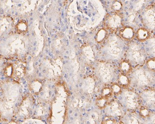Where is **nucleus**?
Wrapping results in <instances>:
<instances>
[{"label":"nucleus","mask_w":155,"mask_h":124,"mask_svg":"<svg viewBox=\"0 0 155 124\" xmlns=\"http://www.w3.org/2000/svg\"><path fill=\"white\" fill-rule=\"evenodd\" d=\"M20 98V86L15 81H3L0 83V113L8 119L16 113V104Z\"/></svg>","instance_id":"nucleus-1"},{"label":"nucleus","mask_w":155,"mask_h":124,"mask_svg":"<svg viewBox=\"0 0 155 124\" xmlns=\"http://www.w3.org/2000/svg\"><path fill=\"white\" fill-rule=\"evenodd\" d=\"M27 41L24 34L12 33L0 40V57L4 59H19L26 53Z\"/></svg>","instance_id":"nucleus-2"},{"label":"nucleus","mask_w":155,"mask_h":124,"mask_svg":"<svg viewBox=\"0 0 155 124\" xmlns=\"http://www.w3.org/2000/svg\"><path fill=\"white\" fill-rule=\"evenodd\" d=\"M13 18L8 15H0V40L13 32L15 28Z\"/></svg>","instance_id":"nucleus-3"},{"label":"nucleus","mask_w":155,"mask_h":124,"mask_svg":"<svg viewBox=\"0 0 155 124\" xmlns=\"http://www.w3.org/2000/svg\"><path fill=\"white\" fill-rule=\"evenodd\" d=\"M123 93V103L128 109H135L138 107V96L135 93L130 90H126Z\"/></svg>","instance_id":"nucleus-4"},{"label":"nucleus","mask_w":155,"mask_h":124,"mask_svg":"<svg viewBox=\"0 0 155 124\" xmlns=\"http://www.w3.org/2000/svg\"><path fill=\"white\" fill-rule=\"evenodd\" d=\"M129 55L131 61L137 63L143 62L144 60L145 54L140 46L137 44H133L129 49Z\"/></svg>","instance_id":"nucleus-5"},{"label":"nucleus","mask_w":155,"mask_h":124,"mask_svg":"<svg viewBox=\"0 0 155 124\" xmlns=\"http://www.w3.org/2000/svg\"><path fill=\"white\" fill-rule=\"evenodd\" d=\"M122 23V18L117 13L108 15L105 20V24L107 28L114 32L119 28Z\"/></svg>","instance_id":"nucleus-6"},{"label":"nucleus","mask_w":155,"mask_h":124,"mask_svg":"<svg viewBox=\"0 0 155 124\" xmlns=\"http://www.w3.org/2000/svg\"><path fill=\"white\" fill-rule=\"evenodd\" d=\"M144 22L148 27H155V8L153 5H150L145 9L143 15Z\"/></svg>","instance_id":"nucleus-7"},{"label":"nucleus","mask_w":155,"mask_h":124,"mask_svg":"<svg viewBox=\"0 0 155 124\" xmlns=\"http://www.w3.org/2000/svg\"><path fill=\"white\" fill-rule=\"evenodd\" d=\"M12 76L13 79H20L24 74L25 66L23 62L19 60L15 61L12 63Z\"/></svg>","instance_id":"nucleus-8"},{"label":"nucleus","mask_w":155,"mask_h":124,"mask_svg":"<svg viewBox=\"0 0 155 124\" xmlns=\"http://www.w3.org/2000/svg\"><path fill=\"white\" fill-rule=\"evenodd\" d=\"M107 113L112 117H121L123 114L122 108L116 101L110 103L108 105Z\"/></svg>","instance_id":"nucleus-9"},{"label":"nucleus","mask_w":155,"mask_h":124,"mask_svg":"<svg viewBox=\"0 0 155 124\" xmlns=\"http://www.w3.org/2000/svg\"><path fill=\"white\" fill-rule=\"evenodd\" d=\"M135 82L140 86H146L149 84L148 77L147 75V72L143 70H137L134 74Z\"/></svg>","instance_id":"nucleus-10"},{"label":"nucleus","mask_w":155,"mask_h":124,"mask_svg":"<svg viewBox=\"0 0 155 124\" xmlns=\"http://www.w3.org/2000/svg\"><path fill=\"white\" fill-rule=\"evenodd\" d=\"M109 65L105 63H102L99 65V74L101 77L104 81L107 82L110 79L111 77L112 72L110 67L108 66Z\"/></svg>","instance_id":"nucleus-11"},{"label":"nucleus","mask_w":155,"mask_h":124,"mask_svg":"<svg viewBox=\"0 0 155 124\" xmlns=\"http://www.w3.org/2000/svg\"><path fill=\"white\" fill-rule=\"evenodd\" d=\"M119 35L122 38L126 41H130L133 40L134 37V30L130 27H124L120 29Z\"/></svg>","instance_id":"nucleus-12"},{"label":"nucleus","mask_w":155,"mask_h":124,"mask_svg":"<svg viewBox=\"0 0 155 124\" xmlns=\"http://www.w3.org/2000/svg\"><path fill=\"white\" fill-rule=\"evenodd\" d=\"M142 98L147 105L154 106L155 104V91L145 90L142 93Z\"/></svg>","instance_id":"nucleus-13"},{"label":"nucleus","mask_w":155,"mask_h":124,"mask_svg":"<svg viewBox=\"0 0 155 124\" xmlns=\"http://www.w3.org/2000/svg\"><path fill=\"white\" fill-rule=\"evenodd\" d=\"M150 33L148 31L144 28H141L138 29L137 33V38L139 41L141 42L146 41L150 37Z\"/></svg>","instance_id":"nucleus-14"},{"label":"nucleus","mask_w":155,"mask_h":124,"mask_svg":"<svg viewBox=\"0 0 155 124\" xmlns=\"http://www.w3.org/2000/svg\"><path fill=\"white\" fill-rule=\"evenodd\" d=\"M120 69L122 74L126 75L130 74L132 70L130 62L126 60L122 61L120 65Z\"/></svg>","instance_id":"nucleus-15"},{"label":"nucleus","mask_w":155,"mask_h":124,"mask_svg":"<svg viewBox=\"0 0 155 124\" xmlns=\"http://www.w3.org/2000/svg\"><path fill=\"white\" fill-rule=\"evenodd\" d=\"M109 103L110 102L109 100L107 99V98H104L101 95L98 96L96 100V106L100 109H103L106 108Z\"/></svg>","instance_id":"nucleus-16"},{"label":"nucleus","mask_w":155,"mask_h":124,"mask_svg":"<svg viewBox=\"0 0 155 124\" xmlns=\"http://www.w3.org/2000/svg\"><path fill=\"white\" fill-rule=\"evenodd\" d=\"M118 84L121 87L127 88L130 85V80L126 75L121 73L118 77Z\"/></svg>","instance_id":"nucleus-17"},{"label":"nucleus","mask_w":155,"mask_h":124,"mask_svg":"<svg viewBox=\"0 0 155 124\" xmlns=\"http://www.w3.org/2000/svg\"><path fill=\"white\" fill-rule=\"evenodd\" d=\"M101 124H125L123 122L118 121L112 116H106L101 122Z\"/></svg>","instance_id":"nucleus-18"},{"label":"nucleus","mask_w":155,"mask_h":124,"mask_svg":"<svg viewBox=\"0 0 155 124\" xmlns=\"http://www.w3.org/2000/svg\"><path fill=\"white\" fill-rule=\"evenodd\" d=\"M27 28H28L27 24L25 21L23 20L19 21L15 26V29L17 30V33L22 34H23V33L26 32L27 31Z\"/></svg>","instance_id":"nucleus-19"},{"label":"nucleus","mask_w":155,"mask_h":124,"mask_svg":"<svg viewBox=\"0 0 155 124\" xmlns=\"http://www.w3.org/2000/svg\"><path fill=\"white\" fill-rule=\"evenodd\" d=\"M107 31L105 29H101L97 32V34L96 35V41L98 43H101L105 40L107 37Z\"/></svg>","instance_id":"nucleus-20"},{"label":"nucleus","mask_w":155,"mask_h":124,"mask_svg":"<svg viewBox=\"0 0 155 124\" xmlns=\"http://www.w3.org/2000/svg\"><path fill=\"white\" fill-rule=\"evenodd\" d=\"M113 92L111 89L110 87H104L101 91V96L104 98H107V99L109 100L110 99L112 96H113Z\"/></svg>","instance_id":"nucleus-21"},{"label":"nucleus","mask_w":155,"mask_h":124,"mask_svg":"<svg viewBox=\"0 0 155 124\" xmlns=\"http://www.w3.org/2000/svg\"><path fill=\"white\" fill-rule=\"evenodd\" d=\"M139 114L142 117H149L151 114V112L146 106H142L139 109Z\"/></svg>","instance_id":"nucleus-22"},{"label":"nucleus","mask_w":155,"mask_h":124,"mask_svg":"<svg viewBox=\"0 0 155 124\" xmlns=\"http://www.w3.org/2000/svg\"><path fill=\"white\" fill-rule=\"evenodd\" d=\"M110 88L115 95H119L122 93L121 87L119 85L118 83H114L111 86Z\"/></svg>","instance_id":"nucleus-23"},{"label":"nucleus","mask_w":155,"mask_h":124,"mask_svg":"<svg viewBox=\"0 0 155 124\" xmlns=\"http://www.w3.org/2000/svg\"><path fill=\"white\" fill-rule=\"evenodd\" d=\"M146 65L149 70L151 71H155V58H152L147 61Z\"/></svg>","instance_id":"nucleus-24"},{"label":"nucleus","mask_w":155,"mask_h":124,"mask_svg":"<svg viewBox=\"0 0 155 124\" xmlns=\"http://www.w3.org/2000/svg\"><path fill=\"white\" fill-rule=\"evenodd\" d=\"M112 8L113 11H119L122 8V4L121 2L119 1L114 2L112 6Z\"/></svg>","instance_id":"nucleus-25"},{"label":"nucleus","mask_w":155,"mask_h":124,"mask_svg":"<svg viewBox=\"0 0 155 124\" xmlns=\"http://www.w3.org/2000/svg\"><path fill=\"white\" fill-rule=\"evenodd\" d=\"M5 62V59L0 57V75H1V73L3 74V70L7 64V62Z\"/></svg>","instance_id":"nucleus-26"},{"label":"nucleus","mask_w":155,"mask_h":124,"mask_svg":"<svg viewBox=\"0 0 155 124\" xmlns=\"http://www.w3.org/2000/svg\"><path fill=\"white\" fill-rule=\"evenodd\" d=\"M8 124H16L15 123V122H11V123H9Z\"/></svg>","instance_id":"nucleus-27"},{"label":"nucleus","mask_w":155,"mask_h":124,"mask_svg":"<svg viewBox=\"0 0 155 124\" xmlns=\"http://www.w3.org/2000/svg\"><path fill=\"white\" fill-rule=\"evenodd\" d=\"M1 119H2L1 114V113H0V121H1Z\"/></svg>","instance_id":"nucleus-28"}]
</instances>
